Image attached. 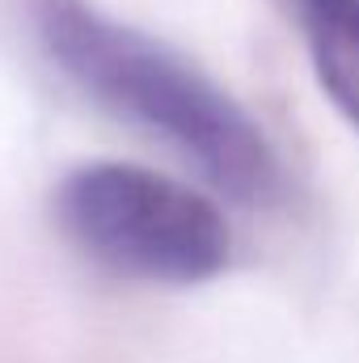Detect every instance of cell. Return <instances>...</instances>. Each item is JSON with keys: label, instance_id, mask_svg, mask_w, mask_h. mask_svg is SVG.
<instances>
[{"label": "cell", "instance_id": "cell-1", "mask_svg": "<svg viewBox=\"0 0 359 363\" xmlns=\"http://www.w3.org/2000/svg\"><path fill=\"white\" fill-rule=\"evenodd\" d=\"M38 34L51 60L93 101L174 144L211 186L241 203L270 194L275 152L263 127L178 55L106 21L81 0H43Z\"/></svg>", "mask_w": 359, "mask_h": 363}, {"label": "cell", "instance_id": "cell-2", "mask_svg": "<svg viewBox=\"0 0 359 363\" xmlns=\"http://www.w3.org/2000/svg\"><path fill=\"white\" fill-rule=\"evenodd\" d=\"M60 224L93 262L148 283H203L228 262L224 216L190 186L136 165L77 169L60 186Z\"/></svg>", "mask_w": 359, "mask_h": 363}, {"label": "cell", "instance_id": "cell-3", "mask_svg": "<svg viewBox=\"0 0 359 363\" xmlns=\"http://www.w3.org/2000/svg\"><path fill=\"white\" fill-rule=\"evenodd\" d=\"M313 72L359 131V0H296Z\"/></svg>", "mask_w": 359, "mask_h": 363}]
</instances>
